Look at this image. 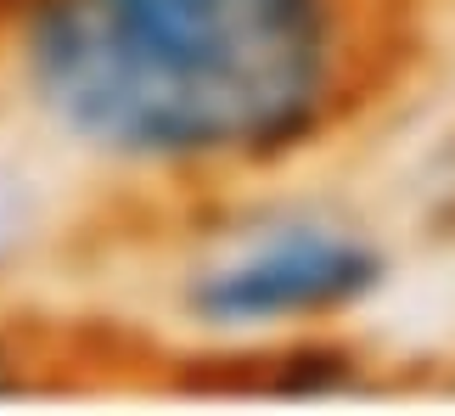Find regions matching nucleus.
Masks as SVG:
<instances>
[{"instance_id":"nucleus-1","label":"nucleus","mask_w":455,"mask_h":416,"mask_svg":"<svg viewBox=\"0 0 455 416\" xmlns=\"http://www.w3.org/2000/svg\"><path fill=\"white\" fill-rule=\"evenodd\" d=\"M371 0H0V62L68 152L225 180L315 152L377 79Z\"/></svg>"},{"instance_id":"nucleus-2","label":"nucleus","mask_w":455,"mask_h":416,"mask_svg":"<svg viewBox=\"0 0 455 416\" xmlns=\"http://www.w3.org/2000/svg\"><path fill=\"white\" fill-rule=\"evenodd\" d=\"M388 282L377 236L343 220H282L191 270L186 316L208 332H304L360 309Z\"/></svg>"},{"instance_id":"nucleus-3","label":"nucleus","mask_w":455,"mask_h":416,"mask_svg":"<svg viewBox=\"0 0 455 416\" xmlns=\"http://www.w3.org/2000/svg\"><path fill=\"white\" fill-rule=\"evenodd\" d=\"M40 388V366H34V355L17 343V332L0 326V400H23V394Z\"/></svg>"},{"instance_id":"nucleus-4","label":"nucleus","mask_w":455,"mask_h":416,"mask_svg":"<svg viewBox=\"0 0 455 416\" xmlns=\"http://www.w3.org/2000/svg\"><path fill=\"white\" fill-rule=\"evenodd\" d=\"M427 220H433V231H439V236L455 242V135H450V147H444V158H439V175H433Z\"/></svg>"}]
</instances>
